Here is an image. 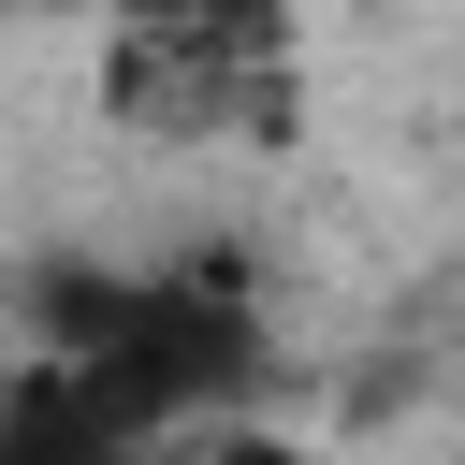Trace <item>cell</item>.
<instances>
[{"instance_id": "6da1fadb", "label": "cell", "mask_w": 465, "mask_h": 465, "mask_svg": "<svg viewBox=\"0 0 465 465\" xmlns=\"http://www.w3.org/2000/svg\"><path fill=\"white\" fill-rule=\"evenodd\" d=\"M44 363L145 450V436H203V421L247 392L262 320H247V291H232L218 262H174V276H87V291H58V349H44Z\"/></svg>"}, {"instance_id": "3957f363", "label": "cell", "mask_w": 465, "mask_h": 465, "mask_svg": "<svg viewBox=\"0 0 465 465\" xmlns=\"http://www.w3.org/2000/svg\"><path fill=\"white\" fill-rule=\"evenodd\" d=\"M116 450H131V436H116L58 363H29V378H15V407H0V465H116Z\"/></svg>"}, {"instance_id": "277c9868", "label": "cell", "mask_w": 465, "mask_h": 465, "mask_svg": "<svg viewBox=\"0 0 465 465\" xmlns=\"http://www.w3.org/2000/svg\"><path fill=\"white\" fill-rule=\"evenodd\" d=\"M174 465H305V450H291V436H262V421H203Z\"/></svg>"}, {"instance_id": "7a4b0ae2", "label": "cell", "mask_w": 465, "mask_h": 465, "mask_svg": "<svg viewBox=\"0 0 465 465\" xmlns=\"http://www.w3.org/2000/svg\"><path fill=\"white\" fill-rule=\"evenodd\" d=\"M102 116L145 145H276L305 116V29L276 0H160L102 29Z\"/></svg>"}]
</instances>
